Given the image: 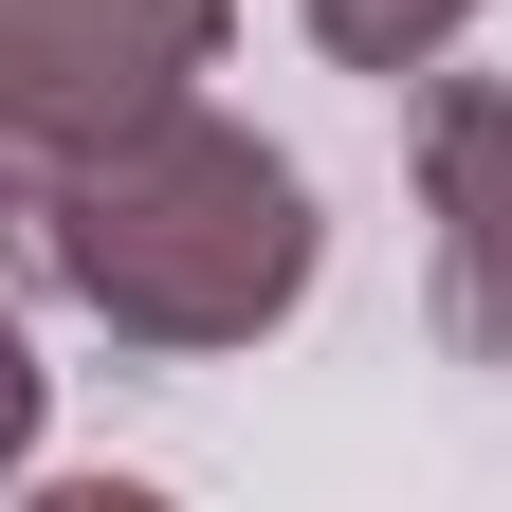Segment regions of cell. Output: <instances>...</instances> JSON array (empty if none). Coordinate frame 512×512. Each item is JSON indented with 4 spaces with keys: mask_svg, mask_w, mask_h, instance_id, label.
Instances as JSON below:
<instances>
[{
    "mask_svg": "<svg viewBox=\"0 0 512 512\" xmlns=\"http://www.w3.org/2000/svg\"><path fill=\"white\" fill-rule=\"evenodd\" d=\"M458 19H476V0H311V37H330L348 74H421Z\"/></svg>",
    "mask_w": 512,
    "mask_h": 512,
    "instance_id": "obj_4",
    "label": "cell"
},
{
    "mask_svg": "<svg viewBox=\"0 0 512 512\" xmlns=\"http://www.w3.org/2000/svg\"><path fill=\"white\" fill-rule=\"evenodd\" d=\"M202 37H220V0H0V128L92 147L202 74Z\"/></svg>",
    "mask_w": 512,
    "mask_h": 512,
    "instance_id": "obj_2",
    "label": "cell"
},
{
    "mask_svg": "<svg viewBox=\"0 0 512 512\" xmlns=\"http://www.w3.org/2000/svg\"><path fill=\"white\" fill-rule=\"evenodd\" d=\"M37 256L147 348H238L256 311L311 293V183L275 147H238V128H202V110H128L92 147H55Z\"/></svg>",
    "mask_w": 512,
    "mask_h": 512,
    "instance_id": "obj_1",
    "label": "cell"
},
{
    "mask_svg": "<svg viewBox=\"0 0 512 512\" xmlns=\"http://www.w3.org/2000/svg\"><path fill=\"white\" fill-rule=\"evenodd\" d=\"M421 183H439V330L476 366H512V92L458 74L421 110Z\"/></svg>",
    "mask_w": 512,
    "mask_h": 512,
    "instance_id": "obj_3",
    "label": "cell"
},
{
    "mask_svg": "<svg viewBox=\"0 0 512 512\" xmlns=\"http://www.w3.org/2000/svg\"><path fill=\"white\" fill-rule=\"evenodd\" d=\"M0 147H19V128H0Z\"/></svg>",
    "mask_w": 512,
    "mask_h": 512,
    "instance_id": "obj_6",
    "label": "cell"
},
{
    "mask_svg": "<svg viewBox=\"0 0 512 512\" xmlns=\"http://www.w3.org/2000/svg\"><path fill=\"white\" fill-rule=\"evenodd\" d=\"M19 403H37V384H19V330H0V458H19Z\"/></svg>",
    "mask_w": 512,
    "mask_h": 512,
    "instance_id": "obj_5",
    "label": "cell"
}]
</instances>
